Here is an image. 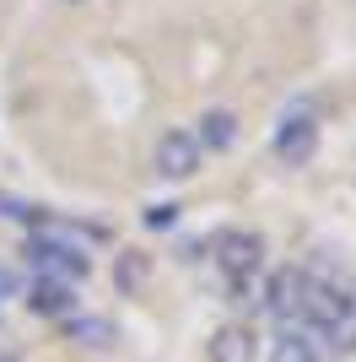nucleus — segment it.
<instances>
[{
    "instance_id": "2",
    "label": "nucleus",
    "mask_w": 356,
    "mask_h": 362,
    "mask_svg": "<svg viewBox=\"0 0 356 362\" xmlns=\"http://www.w3.org/2000/svg\"><path fill=\"white\" fill-rule=\"evenodd\" d=\"M151 173L167 184H184L200 173V141H194V130H184V124H173V130H162L157 136V146H151Z\"/></svg>"
},
{
    "instance_id": "1",
    "label": "nucleus",
    "mask_w": 356,
    "mask_h": 362,
    "mask_svg": "<svg viewBox=\"0 0 356 362\" xmlns=\"http://www.w3.org/2000/svg\"><path fill=\"white\" fill-rule=\"evenodd\" d=\"M22 259H28L38 276H49V281H81V276L92 271V259L81 255L71 238H54V233H28Z\"/></svg>"
},
{
    "instance_id": "11",
    "label": "nucleus",
    "mask_w": 356,
    "mask_h": 362,
    "mask_svg": "<svg viewBox=\"0 0 356 362\" xmlns=\"http://www.w3.org/2000/svg\"><path fill=\"white\" fill-rule=\"evenodd\" d=\"M146 271H151V259L141 255V249H124V255L114 259V287H119V292H130V298H135V292L146 287Z\"/></svg>"
},
{
    "instance_id": "15",
    "label": "nucleus",
    "mask_w": 356,
    "mask_h": 362,
    "mask_svg": "<svg viewBox=\"0 0 356 362\" xmlns=\"http://www.w3.org/2000/svg\"><path fill=\"white\" fill-rule=\"evenodd\" d=\"M0 362H16V351H0Z\"/></svg>"
},
{
    "instance_id": "4",
    "label": "nucleus",
    "mask_w": 356,
    "mask_h": 362,
    "mask_svg": "<svg viewBox=\"0 0 356 362\" xmlns=\"http://www.w3.org/2000/svg\"><path fill=\"white\" fill-rule=\"evenodd\" d=\"M216 265H222V276L232 287H249L259 276V265H265V238L259 233H222L216 238Z\"/></svg>"
},
{
    "instance_id": "8",
    "label": "nucleus",
    "mask_w": 356,
    "mask_h": 362,
    "mask_svg": "<svg viewBox=\"0 0 356 362\" xmlns=\"http://www.w3.org/2000/svg\"><path fill=\"white\" fill-rule=\"evenodd\" d=\"M28 308H32V314H44V319H71L76 287H71V281H49V276H38V281L28 287Z\"/></svg>"
},
{
    "instance_id": "12",
    "label": "nucleus",
    "mask_w": 356,
    "mask_h": 362,
    "mask_svg": "<svg viewBox=\"0 0 356 362\" xmlns=\"http://www.w3.org/2000/svg\"><path fill=\"white\" fill-rule=\"evenodd\" d=\"M270 362H324V357H319V346H313L308 335L286 330L281 341H275V351H270Z\"/></svg>"
},
{
    "instance_id": "5",
    "label": "nucleus",
    "mask_w": 356,
    "mask_h": 362,
    "mask_svg": "<svg viewBox=\"0 0 356 362\" xmlns=\"http://www.w3.org/2000/svg\"><path fill=\"white\" fill-rule=\"evenodd\" d=\"M356 314V298L340 287H324V281H308V298H302V319H313V325H324V330H340V325H351Z\"/></svg>"
},
{
    "instance_id": "13",
    "label": "nucleus",
    "mask_w": 356,
    "mask_h": 362,
    "mask_svg": "<svg viewBox=\"0 0 356 362\" xmlns=\"http://www.w3.org/2000/svg\"><path fill=\"white\" fill-rule=\"evenodd\" d=\"M141 222H146L151 233H167V227L178 222V206H167V200H162V206H146V216H141Z\"/></svg>"
},
{
    "instance_id": "16",
    "label": "nucleus",
    "mask_w": 356,
    "mask_h": 362,
    "mask_svg": "<svg viewBox=\"0 0 356 362\" xmlns=\"http://www.w3.org/2000/svg\"><path fill=\"white\" fill-rule=\"evenodd\" d=\"M65 6H81V0H65Z\"/></svg>"
},
{
    "instance_id": "14",
    "label": "nucleus",
    "mask_w": 356,
    "mask_h": 362,
    "mask_svg": "<svg viewBox=\"0 0 356 362\" xmlns=\"http://www.w3.org/2000/svg\"><path fill=\"white\" fill-rule=\"evenodd\" d=\"M11 292H16V281H11L6 271H0V298H11Z\"/></svg>"
},
{
    "instance_id": "10",
    "label": "nucleus",
    "mask_w": 356,
    "mask_h": 362,
    "mask_svg": "<svg viewBox=\"0 0 356 362\" xmlns=\"http://www.w3.org/2000/svg\"><path fill=\"white\" fill-rule=\"evenodd\" d=\"M65 335L81 341V346H92V351H103V346L119 341V330L108 325V319H97V314H71V319H65Z\"/></svg>"
},
{
    "instance_id": "6",
    "label": "nucleus",
    "mask_w": 356,
    "mask_h": 362,
    "mask_svg": "<svg viewBox=\"0 0 356 362\" xmlns=\"http://www.w3.org/2000/svg\"><path fill=\"white\" fill-rule=\"evenodd\" d=\"M302 298H308V271L286 265V271L270 276V287H265V308H270L275 319H302Z\"/></svg>"
},
{
    "instance_id": "3",
    "label": "nucleus",
    "mask_w": 356,
    "mask_h": 362,
    "mask_svg": "<svg viewBox=\"0 0 356 362\" xmlns=\"http://www.w3.org/2000/svg\"><path fill=\"white\" fill-rule=\"evenodd\" d=\"M270 146H275V157H281L286 168H308L313 151H319V119H313L308 108H292V114H281L275 119V136H270Z\"/></svg>"
},
{
    "instance_id": "9",
    "label": "nucleus",
    "mask_w": 356,
    "mask_h": 362,
    "mask_svg": "<svg viewBox=\"0 0 356 362\" xmlns=\"http://www.w3.org/2000/svg\"><path fill=\"white\" fill-rule=\"evenodd\" d=\"M194 141H200V151H227L237 141V114H232V108H206Z\"/></svg>"
},
{
    "instance_id": "7",
    "label": "nucleus",
    "mask_w": 356,
    "mask_h": 362,
    "mask_svg": "<svg viewBox=\"0 0 356 362\" xmlns=\"http://www.w3.org/2000/svg\"><path fill=\"white\" fill-rule=\"evenodd\" d=\"M254 357H259V341L249 325H222L206 346V362H254Z\"/></svg>"
}]
</instances>
